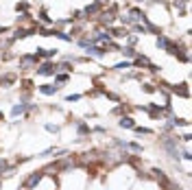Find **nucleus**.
Returning a JSON list of instances; mask_svg holds the SVG:
<instances>
[{"label":"nucleus","instance_id":"39448f33","mask_svg":"<svg viewBox=\"0 0 192 190\" xmlns=\"http://www.w3.org/2000/svg\"><path fill=\"white\" fill-rule=\"evenodd\" d=\"M120 127H127V129H131V127H133V120H131V118H122V120H120Z\"/></svg>","mask_w":192,"mask_h":190},{"label":"nucleus","instance_id":"f03ea898","mask_svg":"<svg viewBox=\"0 0 192 190\" xmlns=\"http://www.w3.org/2000/svg\"><path fill=\"white\" fill-rule=\"evenodd\" d=\"M55 70H57V66H53V63H44L37 72L39 75H55Z\"/></svg>","mask_w":192,"mask_h":190},{"label":"nucleus","instance_id":"f257e3e1","mask_svg":"<svg viewBox=\"0 0 192 190\" xmlns=\"http://www.w3.org/2000/svg\"><path fill=\"white\" fill-rule=\"evenodd\" d=\"M39 179H42V173H33L31 177H26V181L22 184V186H24V190H31V188H35V186L39 184Z\"/></svg>","mask_w":192,"mask_h":190},{"label":"nucleus","instance_id":"423d86ee","mask_svg":"<svg viewBox=\"0 0 192 190\" xmlns=\"http://www.w3.org/2000/svg\"><path fill=\"white\" fill-rule=\"evenodd\" d=\"M24 107H26V105H15V107L11 109V114H13V116H18V114H22V111H24Z\"/></svg>","mask_w":192,"mask_h":190},{"label":"nucleus","instance_id":"6e6552de","mask_svg":"<svg viewBox=\"0 0 192 190\" xmlns=\"http://www.w3.org/2000/svg\"><path fill=\"white\" fill-rule=\"evenodd\" d=\"M129 66H131V63H127V61H125V63H118L116 70H125V68H129Z\"/></svg>","mask_w":192,"mask_h":190},{"label":"nucleus","instance_id":"9d476101","mask_svg":"<svg viewBox=\"0 0 192 190\" xmlns=\"http://www.w3.org/2000/svg\"><path fill=\"white\" fill-rule=\"evenodd\" d=\"M81 96H79V94H72V96H68V103H72V101H79Z\"/></svg>","mask_w":192,"mask_h":190},{"label":"nucleus","instance_id":"20e7f679","mask_svg":"<svg viewBox=\"0 0 192 190\" xmlns=\"http://www.w3.org/2000/svg\"><path fill=\"white\" fill-rule=\"evenodd\" d=\"M87 53H92V55H96V57H103L105 55V51L103 48H98V46H90V51Z\"/></svg>","mask_w":192,"mask_h":190},{"label":"nucleus","instance_id":"1a4fd4ad","mask_svg":"<svg viewBox=\"0 0 192 190\" xmlns=\"http://www.w3.org/2000/svg\"><path fill=\"white\" fill-rule=\"evenodd\" d=\"M122 53H125V55H127V57H133V55H135V53H133V48H125V51H122Z\"/></svg>","mask_w":192,"mask_h":190},{"label":"nucleus","instance_id":"0eeeda50","mask_svg":"<svg viewBox=\"0 0 192 190\" xmlns=\"http://www.w3.org/2000/svg\"><path fill=\"white\" fill-rule=\"evenodd\" d=\"M168 44H170V42H168L166 37H159L157 39V46H162V48H168Z\"/></svg>","mask_w":192,"mask_h":190},{"label":"nucleus","instance_id":"9b49d317","mask_svg":"<svg viewBox=\"0 0 192 190\" xmlns=\"http://www.w3.org/2000/svg\"><path fill=\"white\" fill-rule=\"evenodd\" d=\"M135 131H138V133H151L149 129H142V127H135Z\"/></svg>","mask_w":192,"mask_h":190},{"label":"nucleus","instance_id":"7ed1b4c3","mask_svg":"<svg viewBox=\"0 0 192 190\" xmlns=\"http://www.w3.org/2000/svg\"><path fill=\"white\" fill-rule=\"evenodd\" d=\"M39 92H42V94H55V92H57V85H42Z\"/></svg>","mask_w":192,"mask_h":190}]
</instances>
